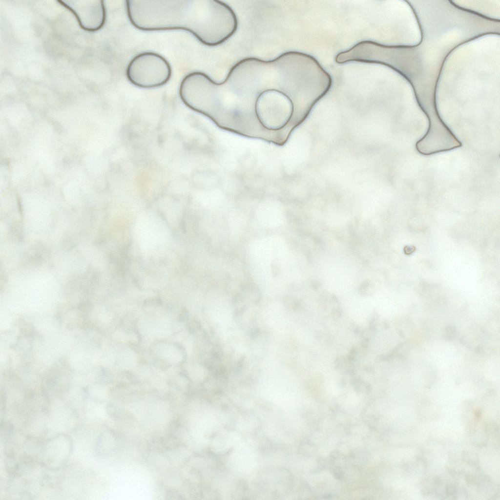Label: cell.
<instances>
[{
	"label": "cell",
	"mask_w": 500,
	"mask_h": 500,
	"mask_svg": "<svg viewBox=\"0 0 500 500\" xmlns=\"http://www.w3.org/2000/svg\"><path fill=\"white\" fill-rule=\"evenodd\" d=\"M318 86L312 56L291 51L271 60L243 59L231 67L221 83L203 72H190L181 81L179 94L187 106L218 126L252 137L254 104L261 92L269 89L284 92L300 114L308 109Z\"/></svg>",
	"instance_id": "1"
},
{
	"label": "cell",
	"mask_w": 500,
	"mask_h": 500,
	"mask_svg": "<svg viewBox=\"0 0 500 500\" xmlns=\"http://www.w3.org/2000/svg\"><path fill=\"white\" fill-rule=\"evenodd\" d=\"M131 24L144 31L184 30L203 44L214 47L236 32L233 9L218 0H126Z\"/></svg>",
	"instance_id": "2"
},
{
	"label": "cell",
	"mask_w": 500,
	"mask_h": 500,
	"mask_svg": "<svg viewBox=\"0 0 500 500\" xmlns=\"http://www.w3.org/2000/svg\"><path fill=\"white\" fill-rule=\"evenodd\" d=\"M172 69L168 61L152 51L140 53L129 62L126 75L133 85L142 88L162 86L170 80Z\"/></svg>",
	"instance_id": "3"
},
{
	"label": "cell",
	"mask_w": 500,
	"mask_h": 500,
	"mask_svg": "<svg viewBox=\"0 0 500 500\" xmlns=\"http://www.w3.org/2000/svg\"><path fill=\"white\" fill-rule=\"evenodd\" d=\"M76 18L80 26L87 31L100 29L105 23L106 12L104 1H93L92 4H78L59 1Z\"/></svg>",
	"instance_id": "4"
},
{
	"label": "cell",
	"mask_w": 500,
	"mask_h": 500,
	"mask_svg": "<svg viewBox=\"0 0 500 500\" xmlns=\"http://www.w3.org/2000/svg\"><path fill=\"white\" fill-rule=\"evenodd\" d=\"M404 250L406 254H410L415 250V248L413 246H406Z\"/></svg>",
	"instance_id": "5"
}]
</instances>
